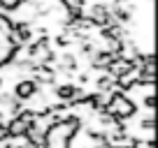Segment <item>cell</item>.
I'll list each match as a JSON object with an SVG mask.
<instances>
[{
	"label": "cell",
	"mask_w": 158,
	"mask_h": 148,
	"mask_svg": "<svg viewBox=\"0 0 158 148\" xmlns=\"http://www.w3.org/2000/svg\"><path fill=\"white\" fill-rule=\"evenodd\" d=\"M37 90H40V86L35 84L33 79H23V81H19V84L14 86V97L19 99V102H23V104H26L35 93H37Z\"/></svg>",
	"instance_id": "cell-1"
},
{
	"label": "cell",
	"mask_w": 158,
	"mask_h": 148,
	"mask_svg": "<svg viewBox=\"0 0 158 148\" xmlns=\"http://www.w3.org/2000/svg\"><path fill=\"white\" fill-rule=\"evenodd\" d=\"M0 86H2V79H0Z\"/></svg>",
	"instance_id": "cell-2"
}]
</instances>
